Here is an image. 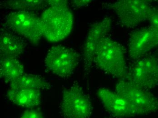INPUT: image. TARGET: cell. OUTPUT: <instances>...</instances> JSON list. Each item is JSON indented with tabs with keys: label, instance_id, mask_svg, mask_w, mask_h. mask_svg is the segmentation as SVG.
Returning a JSON list of instances; mask_svg holds the SVG:
<instances>
[{
	"label": "cell",
	"instance_id": "obj_1",
	"mask_svg": "<svg viewBox=\"0 0 158 118\" xmlns=\"http://www.w3.org/2000/svg\"><path fill=\"white\" fill-rule=\"evenodd\" d=\"M94 63L101 71L114 77L121 79L127 75L124 48L107 36L98 45Z\"/></svg>",
	"mask_w": 158,
	"mask_h": 118
},
{
	"label": "cell",
	"instance_id": "obj_2",
	"mask_svg": "<svg viewBox=\"0 0 158 118\" xmlns=\"http://www.w3.org/2000/svg\"><path fill=\"white\" fill-rule=\"evenodd\" d=\"M43 37L54 43L67 38L74 25L73 13L69 6H50L40 17Z\"/></svg>",
	"mask_w": 158,
	"mask_h": 118
},
{
	"label": "cell",
	"instance_id": "obj_3",
	"mask_svg": "<svg viewBox=\"0 0 158 118\" xmlns=\"http://www.w3.org/2000/svg\"><path fill=\"white\" fill-rule=\"evenodd\" d=\"M6 28L37 46L43 37V26L40 17L33 12L14 11L4 19Z\"/></svg>",
	"mask_w": 158,
	"mask_h": 118
},
{
	"label": "cell",
	"instance_id": "obj_4",
	"mask_svg": "<svg viewBox=\"0 0 158 118\" xmlns=\"http://www.w3.org/2000/svg\"><path fill=\"white\" fill-rule=\"evenodd\" d=\"M108 7L115 13L121 24L127 28L134 27L149 20L154 9L144 0H119L109 4Z\"/></svg>",
	"mask_w": 158,
	"mask_h": 118
},
{
	"label": "cell",
	"instance_id": "obj_5",
	"mask_svg": "<svg viewBox=\"0 0 158 118\" xmlns=\"http://www.w3.org/2000/svg\"><path fill=\"white\" fill-rule=\"evenodd\" d=\"M60 109L64 118H90L93 112L89 98L77 84L62 92Z\"/></svg>",
	"mask_w": 158,
	"mask_h": 118
},
{
	"label": "cell",
	"instance_id": "obj_6",
	"mask_svg": "<svg viewBox=\"0 0 158 118\" xmlns=\"http://www.w3.org/2000/svg\"><path fill=\"white\" fill-rule=\"evenodd\" d=\"M115 92L133 105L138 116L149 115L158 110V99L153 94L128 80L121 79L118 81Z\"/></svg>",
	"mask_w": 158,
	"mask_h": 118
},
{
	"label": "cell",
	"instance_id": "obj_7",
	"mask_svg": "<svg viewBox=\"0 0 158 118\" xmlns=\"http://www.w3.org/2000/svg\"><path fill=\"white\" fill-rule=\"evenodd\" d=\"M80 56L76 51L62 46L52 47L45 60V67L52 73L63 78L73 74L78 66Z\"/></svg>",
	"mask_w": 158,
	"mask_h": 118
},
{
	"label": "cell",
	"instance_id": "obj_8",
	"mask_svg": "<svg viewBox=\"0 0 158 118\" xmlns=\"http://www.w3.org/2000/svg\"><path fill=\"white\" fill-rule=\"evenodd\" d=\"M127 80L149 91L158 86V59L148 56L138 60L132 68Z\"/></svg>",
	"mask_w": 158,
	"mask_h": 118
},
{
	"label": "cell",
	"instance_id": "obj_9",
	"mask_svg": "<svg viewBox=\"0 0 158 118\" xmlns=\"http://www.w3.org/2000/svg\"><path fill=\"white\" fill-rule=\"evenodd\" d=\"M96 94L104 109L113 116L126 118L138 116L133 105L116 92L101 87L97 89Z\"/></svg>",
	"mask_w": 158,
	"mask_h": 118
},
{
	"label": "cell",
	"instance_id": "obj_10",
	"mask_svg": "<svg viewBox=\"0 0 158 118\" xmlns=\"http://www.w3.org/2000/svg\"><path fill=\"white\" fill-rule=\"evenodd\" d=\"M158 46L157 32L150 26L142 28L137 30L131 35L128 54L132 59H138Z\"/></svg>",
	"mask_w": 158,
	"mask_h": 118
},
{
	"label": "cell",
	"instance_id": "obj_11",
	"mask_svg": "<svg viewBox=\"0 0 158 118\" xmlns=\"http://www.w3.org/2000/svg\"><path fill=\"white\" fill-rule=\"evenodd\" d=\"M111 26V20L110 17H107L93 24L89 28L83 47L85 65L86 69H89L94 63L98 45L108 34Z\"/></svg>",
	"mask_w": 158,
	"mask_h": 118
},
{
	"label": "cell",
	"instance_id": "obj_12",
	"mask_svg": "<svg viewBox=\"0 0 158 118\" xmlns=\"http://www.w3.org/2000/svg\"><path fill=\"white\" fill-rule=\"evenodd\" d=\"M1 57L16 58L23 53L27 44L22 37L5 28L1 29Z\"/></svg>",
	"mask_w": 158,
	"mask_h": 118
},
{
	"label": "cell",
	"instance_id": "obj_13",
	"mask_svg": "<svg viewBox=\"0 0 158 118\" xmlns=\"http://www.w3.org/2000/svg\"><path fill=\"white\" fill-rule=\"evenodd\" d=\"M6 96L11 102L23 108L31 109L41 103V91L38 90L9 88Z\"/></svg>",
	"mask_w": 158,
	"mask_h": 118
},
{
	"label": "cell",
	"instance_id": "obj_14",
	"mask_svg": "<svg viewBox=\"0 0 158 118\" xmlns=\"http://www.w3.org/2000/svg\"><path fill=\"white\" fill-rule=\"evenodd\" d=\"M23 64L16 58L0 57V76L10 84L24 74Z\"/></svg>",
	"mask_w": 158,
	"mask_h": 118
},
{
	"label": "cell",
	"instance_id": "obj_15",
	"mask_svg": "<svg viewBox=\"0 0 158 118\" xmlns=\"http://www.w3.org/2000/svg\"><path fill=\"white\" fill-rule=\"evenodd\" d=\"M9 85L10 88L33 89L40 91L49 90L51 87L50 83L45 78L31 74H24Z\"/></svg>",
	"mask_w": 158,
	"mask_h": 118
},
{
	"label": "cell",
	"instance_id": "obj_16",
	"mask_svg": "<svg viewBox=\"0 0 158 118\" xmlns=\"http://www.w3.org/2000/svg\"><path fill=\"white\" fill-rule=\"evenodd\" d=\"M45 3L46 1L41 0H12L5 1L2 5L3 7L15 11L33 12L40 10Z\"/></svg>",
	"mask_w": 158,
	"mask_h": 118
},
{
	"label": "cell",
	"instance_id": "obj_17",
	"mask_svg": "<svg viewBox=\"0 0 158 118\" xmlns=\"http://www.w3.org/2000/svg\"><path fill=\"white\" fill-rule=\"evenodd\" d=\"M19 118H44L40 111L35 109L26 110Z\"/></svg>",
	"mask_w": 158,
	"mask_h": 118
},
{
	"label": "cell",
	"instance_id": "obj_18",
	"mask_svg": "<svg viewBox=\"0 0 158 118\" xmlns=\"http://www.w3.org/2000/svg\"><path fill=\"white\" fill-rule=\"evenodd\" d=\"M149 21L150 22V26L158 33V10L153 9Z\"/></svg>",
	"mask_w": 158,
	"mask_h": 118
},
{
	"label": "cell",
	"instance_id": "obj_19",
	"mask_svg": "<svg viewBox=\"0 0 158 118\" xmlns=\"http://www.w3.org/2000/svg\"><path fill=\"white\" fill-rule=\"evenodd\" d=\"M46 3L50 6H69V2L67 1L64 0H51L46 1Z\"/></svg>",
	"mask_w": 158,
	"mask_h": 118
},
{
	"label": "cell",
	"instance_id": "obj_20",
	"mask_svg": "<svg viewBox=\"0 0 158 118\" xmlns=\"http://www.w3.org/2000/svg\"><path fill=\"white\" fill-rule=\"evenodd\" d=\"M92 2V1H89V0H82V1H72L71 2V4L73 7H84L88 5Z\"/></svg>",
	"mask_w": 158,
	"mask_h": 118
}]
</instances>
